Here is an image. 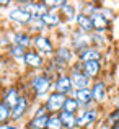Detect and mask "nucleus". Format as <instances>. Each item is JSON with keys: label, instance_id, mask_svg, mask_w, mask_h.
<instances>
[{"label": "nucleus", "instance_id": "c756f323", "mask_svg": "<svg viewBox=\"0 0 119 129\" xmlns=\"http://www.w3.org/2000/svg\"><path fill=\"white\" fill-rule=\"evenodd\" d=\"M117 108H119V105H117Z\"/></svg>", "mask_w": 119, "mask_h": 129}, {"label": "nucleus", "instance_id": "39448f33", "mask_svg": "<svg viewBox=\"0 0 119 129\" xmlns=\"http://www.w3.org/2000/svg\"><path fill=\"white\" fill-rule=\"evenodd\" d=\"M72 80H70L69 75H59L56 80V83H54V90L57 91V93H62V95H67L72 91Z\"/></svg>", "mask_w": 119, "mask_h": 129}, {"label": "nucleus", "instance_id": "9b49d317", "mask_svg": "<svg viewBox=\"0 0 119 129\" xmlns=\"http://www.w3.org/2000/svg\"><path fill=\"white\" fill-rule=\"evenodd\" d=\"M77 25L80 26V29L83 33H90V31H93V23H91V18H90V15H87V13H80V15H77Z\"/></svg>", "mask_w": 119, "mask_h": 129}, {"label": "nucleus", "instance_id": "20e7f679", "mask_svg": "<svg viewBox=\"0 0 119 129\" xmlns=\"http://www.w3.org/2000/svg\"><path fill=\"white\" fill-rule=\"evenodd\" d=\"M33 44H34V47L38 49V54H41V56H51V54L54 52L51 39L46 38V36H43V35L36 36V38L33 39Z\"/></svg>", "mask_w": 119, "mask_h": 129}, {"label": "nucleus", "instance_id": "393cba45", "mask_svg": "<svg viewBox=\"0 0 119 129\" xmlns=\"http://www.w3.org/2000/svg\"><path fill=\"white\" fill-rule=\"evenodd\" d=\"M28 25L31 26L33 31H43V29L46 28V25H44V21H43L41 16H31V20H29Z\"/></svg>", "mask_w": 119, "mask_h": 129}, {"label": "nucleus", "instance_id": "a878e982", "mask_svg": "<svg viewBox=\"0 0 119 129\" xmlns=\"http://www.w3.org/2000/svg\"><path fill=\"white\" fill-rule=\"evenodd\" d=\"M10 118H12V110L5 103H0V124L7 123Z\"/></svg>", "mask_w": 119, "mask_h": 129}, {"label": "nucleus", "instance_id": "f8f14e48", "mask_svg": "<svg viewBox=\"0 0 119 129\" xmlns=\"http://www.w3.org/2000/svg\"><path fill=\"white\" fill-rule=\"evenodd\" d=\"M75 100L80 103V108L82 106H87L93 101V93H91L90 88H83V90H77L75 91Z\"/></svg>", "mask_w": 119, "mask_h": 129}, {"label": "nucleus", "instance_id": "9d476101", "mask_svg": "<svg viewBox=\"0 0 119 129\" xmlns=\"http://www.w3.org/2000/svg\"><path fill=\"white\" fill-rule=\"evenodd\" d=\"M18 100H20V95H18V91H16V88H8V90L5 91V95H3L2 103H5L10 110H13V108L16 106V103H18Z\"/></svg>", "mask_w": 119, "mask_h": 129}, {"label": "nucleus", "instance_id": "4468645a", "mask_svg": "<svg viewBox=\"0 0 119 129\" xmlns=\"http://www.w3.org/2000/svg\"><path fill=\"white\" fill-rule=\"evenodd\" d=\"M90 18H91V23H93V28L98 29V31H103V29L108 26V20L100 13V8L95 10V13L90 15Z\"/></svg>", "mask_w": 119, "mask_h": 129}, {"label": "nucleus", "instance_id": "a211bd4d", "mask_svg": "<svg viewBox=\"0 0 119 129\" xmlns=\"http://www.w3.org/2000/svg\"><path fill=\"white\" fill-rule=\"evenodd\" d=\"M70 59H72L70 49H67V47H59V49L56 51V62H57V64H60V66H65V64L70 62Z\"/></svg>", "mask_w": 119, "mask_h": 129}, {"label": "nucleus", "instance_id": "aec40b11", "mask_svg": "<svg viewBox=\"0 0 119 129\" xmlns=\"http://www.w3.org/2000/svg\"><path fill=\"white\" fill-rule=\"evenodd\" d=\"M78 108H80V103L75 100V98H72V96H67L65 103H64V108H62V111H65V113H70V114H75Z\"/></svg>", "mask_w": 119, "mask_h": 129}, {"label": "nucleus", "instance_id": "f03ea898", "mask_svg": "<svg viewBox=\"0 0 119 129\" xmlns=\"http://www.w3.org/2000/svg\"><path fill=\"white\" fill-rule=\"evenodd\" d=\"M82 67H83V64H78V66H75L72 69V72H70V80H72V87L77 88V90H83V88H88V83H90V79H88L87 75H85L83 72H82Z\"/></svg>", "mask_w": 119, "mask_h": 129}, {"label": "nucleus", "instance_id": "412c9836", "mask_svg": "<svg viewBox=\"0 0 119 129\" xmlns=\"http://www.w3.org/2000/svg\"><path fill=\"white\" fill-rule=\"evenodd\" d=\"M13 44H18V46H23L26 49L28 46H31V38L26 33H16L15 38H13Z\"/></svg>", "mask_w": 119, "mask_h": 129}, {"label": "nucleus", "instance_id": "f3484780", "mask_svg": "<svg viewBox=\"0 0 119 129\" xmlns=\"http://www.w3.org/2000/svg\"><path fill=\"white\" fill-rule=\"evenodd\" d=\"M95 119H96V111L95 110H87V111L82 113V116L77 118V124H78V126H90Z\"/></svg>", "mask_w": 119, "mask_h": 129}, {"label": "nucleus", "instance_id": "ddd939ff", "mask_svg": "<svg viewBox=\"0 0 119 129\" xmlns=\"http://www.w3.org/2000/svg\"><path fill=\"white\" fill-rule=\"evenodd\" d=\"M100 57H101V54H100L98 49H95V47H88V49L83 51V52H80L78 59H80L82 64H85V62H91V60H100Z\"/></svg>", "mask_w": 119, "mask_h": 129}, {"label": "nucleus", "instance_id": "b1692460", "mask_svg": "<svg viewBox=\"0 0 119 129\" xmlns=\"http://www.w3.org/2000/svg\"><path fill=\"white\" fill-rule=\"evenodd\" d=\"M46 129H64L59 114H49V121H47V127Z\"/></svg>", "mask_w": 119, "mask_h": 129}, {"label": "nucleus", "instance_id": "cd10ccee", "mask_svg": "<svg viewBox=\"0 0 119 129\" xmlns=\"http://www.w3.org/2000/svg\"><path fill=\"white\" fill-rule=\"evenodd\" d=\"M113 129H119V121H117V123H114V126H113Z\"/></svg>", "mask_w": 119, "mask_h": 129}, {"label": "nucleus", "instance_id": "5701e85b", "mask_svg": "<svg viewBox=\"0 0 119 129\" xmlns=\"http://www.w3.org/2000/svg\"><path fill=\"white\" fill-rule=\"evenodd\" d=\"M10 56L13 57V59H25L26 56V51L23 46H18V44H12V47H10Z\"/></svg>", "mask_w": 119, "mask_h": 129}, {"label": "nucleus", "instance_id": "4be33fe9", "mask_svg": "<svg viewBox=\"0 0 119 129\" xmlns=\"http://www.w3.org/2000/svg\"><path fill=\"white\" fill-rule=\"evenodd\" d=\"M47 121H49V116L33 118V119L29 121L28 127H29V129H46V127H47Z\"/></svg>", "mask_w": 119, "mask_h": 129}, {"label": "nucleus", "instance_id": "7ed1b4c3", "mask_svg": "<svg viewBox=\"0 0 119 129\" xmlns=\"http://www.w3.org/2000/svg\"><path fill=\"white\" fill-rule=\"evenodd\" d=\"M31 87H33V90H34V93L38 95V96H43L51 88V79L47 75H36L34 79L31 80Z\"/></svg>", "mask_w": 119, "mask_h": 129}, {"label": "nucleus", "instance_id": "f257e3e1", "mask_svg": "<svg viewBox=\"0 0 119 129\" xmlns=\"http://www.w3.org/2000/svg\"><path fill=\"white\" fill-rule=\"evenodd\" d=\"M67 96L62 93H57V91H54V93H51L49 96H47L46 100V108L47 111H49V114H57L62 111L64 108V103H65Z\"/></svg>", "mask_w": 119, "mask_h": 129}, {"label": "nucleus", "instance_id": "c85d7f7f", "mask_svg": "<svg viewBox=\"0 0 119 129\" xmlns=\"http://www.w3.org/2000/svg\"><path fill=\"white\" fill-rule=\"evenodd\" d=\"M7 129H16V127H13V126H7Z\"/></svg>", "mask_w": 119, "mask_h": 129}, {"label": "nucleus", "instance_id": "dca6fc26", "mask_svg": "<svg viewBox=\"0 0 119 129\" xmlns=\"http://www.w3.org/2000/svg\"><path fill=\"white\" fill-rule=\"evenodd\" d=\"M59 116H60V121H62L64 129H73V127L78 126V124H77V116H75V114H70V113H65V111H60Z\"/></svg>", "mask_w": 119, "mask_h": 129}, {"label": "nucleus", "instance_id": "6e6552de", "mask_svg": "<svg viewBox=\"0 0 119 129\" xmlns=\"http://www.w3.org/2000/svg\"><path fill=\"white\" fill-rule=\"evenodd\" d=\"M82 72L88 77V79H93L98 74L101 72V64L100 60H91V62H85L83 67H82Z\"/></svg>", "mask_w": 119, "mask_h": 129}, {"label": "nucleus", "instance_id": "0eeeda50", "mask_svg": "<svg viewBox=\"0 0 119 129\" xmlns=\"http://www.w3.org/2000/svg\"><path fill=\"white\" fill-rule=\"evenodd\" d=\"M23 60H25V64L28 67H34V69H39V67H43V64H44L43 56L38 54V52H34V51H28Z\"/></svg>", "mask_w": 119, "mask_h": 129}, {"label": "nucleus", "instance_id": "6ab92c4d", "mask_svg": "<svg viewBox=\"0 0 119 129\" xmlns=\"http://www.w3.org/2000/svg\"><path fill=\"white\" fill-rule=\"evenodd\" d=\"M41 18H43V21H44L46 26H52V28L60 23V16H59V13H57L56 10H49V12H47L44 16H41Z\"/></svg>", "mask_w": 119, "mask_h": 129}, {"label": "nucleus", "instance_id": "bb28decb", "mask_svg": "<svg viewBox=\"0 0 119 129\" xmlns=\"http://www.w3.org/2000/svg\"><path fill=\"white\" fill-rule=\"evenodd\" d=\"M60 10H62V13H64V15H65L69 20H73V18H75V8H73V5H70V3L65 2V5H64Z\"/></svg>", "mask_w": 119, "mask_h": 129}, {"label": "nucleus", "instance_id": "423d86ee", "mask_svg": "<svg viewBox=\"0 0 119 129\" xmlns=\"http://www.w3.org/2000/svg\"><path fill=\"white\" fill-rule=\"evenodd\" d=\"M8 18L12 20V21H15V23H20V25H28L29 20H31V15L23 8H15V10L10 12Z\"/></svg>", "mask_w": 119, "mask_h": 129}, {"label": "nucleus", "instance_id": "1a4fd4ad", "mask_svg": "<svg viewBox=\"0 0 119 129\" xmlns=\"http://www.w3.org/2000/svg\"><path fill=\"white\" fill-rule=\"evenodd\" d=\"M26 111H28V98H26V96H20L16 106L12 110V118H13V119H20Z\"/></svg>", "mask_w": 119, "mask_h": 129}, {"label": "nucleus", "instance_id": "2eb2a0df", "mask_svg": "<svg viewBox=\"0 0 119 129\" xmlns=\"http://www.w3.org/2000/svg\"><path fill=\"white\" fill-rule=\"evenodd\" d=\"M91 93H93V101H98V103H101V101L106 98V85H104V82H96L91 88Z\"/></svg>", "mask_w": 119, "mask_h": 129}]
</instances>
